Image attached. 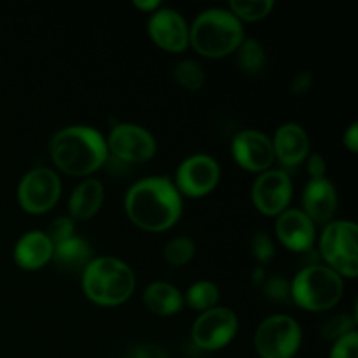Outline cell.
Instances as JSON below:
<instances>
[{"mask_svg":"<svg viewBox=\"0 0 358 358\" xmlns=\"http://www.w3.org/2000/svg\"><path fill=\"white\" fill-rule=\"evenodd\" d=\"M124 210L135 226L161 233L178 222L184 203L173 180L168 177H145L128 189Z\"/></svg>","mask_w":358,"mask_h":358,"instance_id":"1","label":"cell"},{"mask_svg":"<svg viewBox=\"0 0 358 358\" xmlns=\"http://www.w3.org/2000/svg\"><path fill=\"white\" fill-rule=\"evenodd\" d=\"M52 163L72 177H86L103 166L108 159L105 136L84 124L58 129L49 140Z\"/></svg>","mask_w":358,"mask_h":358,"instance_id":"2","label":"cell"},{"mask_svg":"<svg viewBox=\"0 0 358 358\" xmlns=\"http://www.w3.org/2000/svg\"><path fill=\"white\" fill-rule=\"evenodd\" d=\"M245 38L243 24L222 7L201 10L189 28V44L206 58H224L236 51Z\"/></svg>","mask_w":358,"mask_h":358,"instance_id":"3","label":"cell"},{"mask_svg":"<svg viewBox=\"0 0 358 358\" xmlns=\"http://www.w3.org/2000/svg\"><path fill=\"white\" fill-rule=\"evenodd\" d=\"M80 283L87 299L93 303L100 306H117L131 297L136 280L133 269L124 261L103 255L91 259L83 269Z\"/></svg>","mask_w":358,"mask_h":358,"instance_id":"4","label":"cell"},{"mask_svg":"<svg viewBox=\"0 0 358 358\" xmlns=\"http://www.w3.org/2000/svg\"><path fill=\"white\" fill-rule=\"evenodd\" d=\"M345 292L343 278L324 264H308L290 282V297L308 311H327L334 308Z\"/></svg>","mask_w":358,"mask_h":358,"instance_id":"5","label":"cell"},{"mask_svg":"<svg viewBox=\"0 0 358 358\" xmlns=\"http://www.w3.org/2000/svg\"><path fill=\"white\" fill-rule=\"evenodd\" d=\"M357 224L353 220H332L324 227L318 241V252L339 276L355 278L357 262Z\"/></svg>","mask_w":358,"mask_h":358,"instance_id":"6","label":"cell"},{"mask_svg":"<svg viewBox=\"0 0 358 358\" xmlns=\"http://www.w3.org/2000/svg\"><path fill=\"white\" fill-rule=\"evenodd\" d=\"M303 343V331L296 318L271 315L257 325L254 334L255 352L261 358H294Z\"/></svg>","mask_w":358,"mask_h":358,"instance_id":"7","label":"cell"},{"mask_svg":"<svg viewBox=\"0 0 358 358\" xmlns=\"http://www.w3.org/2000/svg\"><path fill=\"white\" fill-rule=\"evenodd\" d=\"M107 150L122 164L147 163L156 154V138L149 129L135 122H119L108 133Z\"/></svg>","mask_w":358,"mask_h":358,"instance_id":"8","label":"cell"},{"mask_svg":"<svg viewBox=\"0 0 358 358\" xmlns=\"http://www.w3.org/2000/svg\"><path fill=\"white\" fill-rule=\"evenodd\" d=\"M17 203L24 212L41 215L58 203L62 180L51 168L38 166L27 171L17 184Z\"/></svg>","mask_w":358,"mask_h":358,"instance_id":"9","label":"cell"},{"mask_svg":"<svg viewBox=\"0 0 358 358\" xmlns=\"http://www.w3.org/2000/svg\"><path fill=\"white\" fill-rule=\"evenodd\" d=\"M238 332V317L224 306L210 308L196 318L191 338L196 348L217 352L229 345Z\"/></svg>","mask_w":358,"mask_h":358,"instance_id":"10","label":"cell"},{"mask_svg":"<svg viewBox=\"0 0 358 358\" xmlns=\"http://www.w3.org/2000/svg\"><path fill=\"white\" fill-rule=\"evenodd\" d=\"M220 180V164L210 154H192L185 157L175 173V187L189 198H201L212 192Z\"/></svg>","mask_w":358,"mask_h":358,"instance_id":"11","label":"cell"},{"mask_svg":"<svg viewBox=\"0 0 358 358\" xmlns=\"http://www.w3.org/2000/svg\"><path fill=\"white\" fill-rule=\"evenodd\" d=\"M290 199H292V182L283 170L262 171L252 185V201L255 208L264 215L278 217L289 208Z\"/></svg>","mask_w":358,"mask_h":358,"instance_id":"12","label":"cell"},{"mask_svg":"<svg viewBox=\"0 0 358 358\" xmlns=\"http://www.w3.org/2000/svg\"><path fill=\"white\" fill-rule=\"evenodd\" d=\"M231 154L243 170L255 173L269 170L275 161L271 138L259 129H243L236 133L231 142Z\"/></svg>","mask_w":358,"mask_h":358,"instance_id":"13","label":"cell"},{"mask_svg":"<svg viewBox=\"0 0 358 358\" xmlns=\"http://www.w3.org/2000/svg\"><path fill=\"white\" fill-rule=\"evenodd\" d=\"M147 31L159 48L170 52H182L189 48V24L178 10L163 7L150 13Z\"/></svg>","mask_w":358,"mask_h":358,"instance_id":"14","label":"cell"},{"mask_svg":"<svg viewBox=\"0 0 358 358\" xmlns=\"http://www.w3.org/2000/svg\"><path fill=\"white\" fill-rule=\"evenodd\" d=\"M276 238L294 252L306 254L315 245V224L299 208H287L276 219Z\"/></svg>","mask_w":358,"mask_h":358,"instance_id":"15","label":"cell"},{"mask_svg":"<svg viewBox=\"0 0 358 358\" xmlns=\"http://www.w3.org/2000/svg\"><path fill=\"white\" fill-rule=\"evenodd\" d=\"M301 203L303 212L310 217L311 222L325 224L334 217L338 208V191L327 177L311 178L304 185Z\"/></svg>","mask_w":358,"mask_h":358,"instance_id":"16","label":"cell"},{"mask_svg":"<svg viewBox=\"0 0 358 358\" xmlns=\"http://www.w3.org/2000/svg\"><path fill=\"white\" fill-rule=\"evenodd\" d=\"M271 142L275 157L283 166H297L310 154V136L297 122H283L278 126Z\"/></svg>","mask_w":358,"mask_h":358,"instance_id":"17","label":"cell"},{"mask_svg":"<svg viewBox=\"0 0 358 358\" xmlns=\"http://www.w3.org/2000/svg\"><path fill=\"white\" fill-rule=\"evenodd\" d=\"M55 245L44 231H28L14 245V261L21 269L35 271L52 259Z\"/></svg>","mask_w":358,"mask_h":358,"instance_id":"18","label":"cell"},{"mask_svg":"<svg viewBox=\"0 0 358 358\" xmlns=\"http://www.w3.org/2000/svg\"><path fill=\"white\" fill-rule=\"evenodd\" d=\"M105 187L98 178H86L76 185L69 199L70 217L73 220H90L103 205Z\"/></svg>","mask_w":358,"mask_h":358,"instance_id":"19","label":"cell"},{"mask_svg":"<svg viewBox=\"0 0 358 358\" xmlns=\"http://www.w3.org/2000/svg\"><path fill=\"white\" fill-rule=\"evenodd\" d=\"M142 299L147 310L152 311L154 315H159V317L178 313L184 306V294L175 285L161 282V280L145 287Z\"/></svg>","mask_w":358,"mask_h":358,"instance_id":"20","label":"cell"},{"mask_svg":"<svg viewBox=\"0 0 358 358\" xmlns=\"http://www.w3.org/2000/svg\"><path fill=\"white\" fill-rule=\"evenodd\" d=\"M91 259H93L91 245L84 238L76 236V234L70 240L56 245L55 252H52V261L56 262V266L69 273H83Z\"/></svg>","mask_w":358,"mask_h":358,"instance_id":"21","label":"cell"},{"mask_svg":"<svg viewBox=\"0 0 358 358\" xmlns=\"http://www.w3.org/2000/svg\"><path fill=\"white\" fill-rule=\"evenodd\" d=\"M220 299V290L210 280H199L194 282L187 289L184 296V303H187L192 310L196 311H206L210 308H215Z\"/></svg>","mask_w":358,"mask_h":358,"instance_id":"22","label":"cell"},{"mask_svg":"<svg viewBox=\"0 0 358 358\" xmlns=\"http://www.w3.org/2000/svg\"><path fill=\"white\" fill-rule=\"evenodd\" d=\"M238 65L243 72L257 73L266 65V49L257 38H243L238 45Z\"/></svg>","mask_w":358,"mask_h":358,"instance_id":"23","label":"cell"},{"mask_svg":"<svg viewBox=\"0 0 358 358\" xmlns=\"http://www.w3.org/2000/svg\"><path fill=\"white\" fill-rule=\"evenodd\" d=\"M171 77L178 86L189 91L201 90L205 84V70H203L201 63L196 59H180L171 70Z\"/></svg>","mask_w":358,"mask_h":358,"instance_id":"24","label":"cell"},{"mask_svg":"<svg viewBox=\"0 0 358 358\" xmlns=\"http://www.w3.org/2000/svg\"><path fill=\"white\" fill-rule=\"evenodd\" d=\"M196 254V243L192 238L189 236H177L171 238L166 245H164L163 255L166 259L168 264L180 268L185 266Z\"/></svg>","mask_w":358,"mask_h":358,"instance_id":"25","label":"cell"},{"mask_svg":"<svg viewBox=\"0 0 358 358\" xmlns=\"http://www.w3.org/2000/svg\"><path fill=\"white\" fill-rule=\"evenodd\" d=\"M275 7L273 0H231L229 10L238 20L257 21L269 14V10Z\"/></svg>","mask_w":358,"mask_h":358,"instance_id":"26","label":"cell"},{"mask_svg":"<svg viewBox=\"0 0 358 358\" xmlns=\"http://www.w3.org/2000/svg\"><path fill=\"white\" fill-rule=\"evenodd\" d=\"M355 322H357L355 315H353V317L352 315H346V313L336 315V317L329 318V320L324 322L320 332H322V336H324V339L334 343L336 339H339L341 336H345L346 332L355 331Z\"/></svg>","mask_w":358,"mask_h":358,"instance_id":"27","label":"cell"},{"mask_svg":"<svg viewBox=\"0 0 358 358\" xmlns=\"http://www.w3.org/2000/svg\"><path fill=\"white\" fill-rule=\"evenodd\" d=\"M44 233L48 234L51 243L56 247V245L63 243V241L70 240L73 236V233H76V220L72 217L59 215L51 220V224H49Z\"/></svg>","mask_w":358,"mask_h":358,"instance_id":"28","label":"cell"},{"mask_svg":"<svg viewBox=\"0 0 358 358\" xmlns=\"http://www.w3.org/2000/svg\"><path fill=\"white\" fill-rule=\"evenodd\" d=\"M329 358H358V332L350 331L336 339Z\"/></svg>","mask_w":358,"mask_h":358,"instance_id":"29","label":"cell"},{"mask_svg":"<svg viewBox=\"0 0 358 358\" xmlns=\"http://www.w3.org/2000/svg\"><path fill=\"white\" fill-rule=\"evenodd\" d=\"M250 247L252 254H254V257L261 264H266V262H269L275 257V243H273L271 236L268 233H264V231H257L254 234V238L250 241Z\"/></svg>","mask_w":358,"mask_h":358,"instance_id":"30","label":"cell"},{"mask_svg":"<svg viewBox=\"0 0 358 358\" xmlns=\"http://www.w3.org/2000/svg\"><path fill=\"white\" fill-rule=\"evenodd\" d=\"M264 294L271 301H287L290 297V283L280 275L269 276L264 282Z\"/></svg>","mask_w":358,"mask_h":358,"instance_id":"31","label":"cell"},{"mask_svg":"<svg viewBox=\"0 0 358 358\" xmlns=\"http://www.w3.org/2000/svg\"><path fill=\"white\" fill-rule=\"evenodd\" d=\"M124 358H168L166 353L157 345L147 343V345H138L131 350Z\"/></svg>","mask_w":358,"mask_h":358,"instance_id":"32","label":"cell"},{"mask_svg":"<svg viewBox=\"0 0 358 358\" xmlns=\"http://www.w3.org/2000/svg\"><path fill=\"white\" fill-rule=\"evenodd\" d=\"M306 170L311 178H324L325 170H327V163L322 154L313 152L306 157Z\"/></svg>","mask_w":358,"mask_h":358,"instance_id":"33","label":"cell"},{"mask_svg":"<svg viewBox=\"0 0 358 358\" xmlns=\"http://www.w3.org/2000/svg\"><path fill=\"white\" fill-rule=\"evenodd\" d=\"M313 84V73L308 72V70H301L296 77L292 79V84H290V90H292L294 94H304Z\"/></svg>","mask_w":358,"mask_h":358,"instance_id":"34","label":"cell"},{"mask_svg":"<svg viewBox=\"0 0 358 358\" xmlns=\"http://www.w3.org/2000/svg\"><path fill=\"white\" fill-rule=\"evenodd\" d=\"M343 142L348 147L352 152H357L358 150V122H352L348 126V129L345 131V136H343Z\"/></svg>","mask_w":358,"mask_h":358,"instance_id":"35","label":"cell"},{"mask_svg":"<svg viewBox=\"0 0 358 358\" xmlns=\"http://www.w3.org/2000/svg\"><path fill=\"white\" fill-rule=\"evenodd\" d=\"M133 6L138 7L140 10H147L150 14L156 9H159L161 2L159 0H133Z\"/></svg>","mask_w":358,"mask_h":358,"instance_id":"36","label":"cell"},{"mask_svg":"<svg viewBox=\"0 0 358 358\" xmlns=\"http://www.w3.org/2000/svg\"><path fill=\"white\" fill-rule=\"evenodd\" d=\"M252 280H254V283H264L266 271L261 268V266H257V268H255L254 275H252Z\"/></svg>","mask_w":358,"mask_h":358,"instance_id":"37","label":"cell"}]
</instances>
